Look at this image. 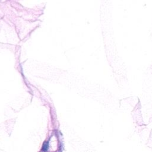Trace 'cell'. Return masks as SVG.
Returning <instances> with one entry per match:
<instances>
[{
	"instance_id": "1",
	"label": "cell",
	"mask_w": 152,
	"mask_h": 152,
	"mask_svg": "<svg viewBox=\"0 0 152 152\" xmlns=\"http://www.w3.org/2000/svg\"><path fill=\"white\" fill-rule=\"evenodd\" d=\"M48 147H49V144H48V143L47 142H45L44 144V145H43V147H42V151H46L47 149L48 148Z\"/></svg>"
}]
</instances>
